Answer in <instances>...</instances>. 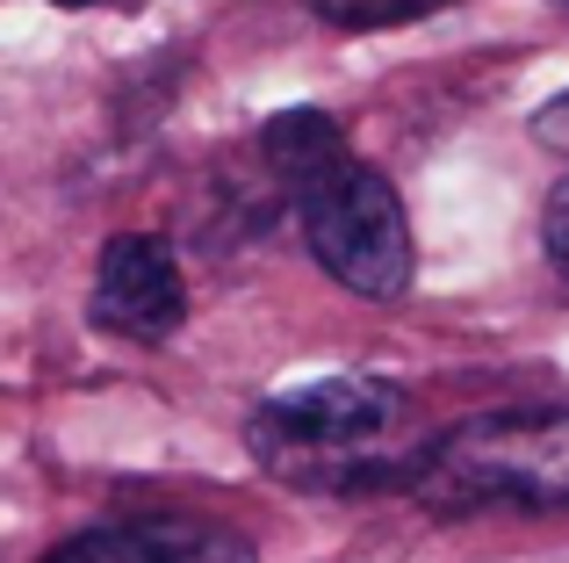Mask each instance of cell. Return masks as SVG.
<instances>
[{
	"label": "cell",
	"mask_w": 569,
	"mask_h": 563,
	"mask_svg": "<svg viewBox=\"0 0 569 563\" xmlns=\"http://www.w3.org/2000/svg\"><path fill=\"white\" fill-rule=\"evenodd\" d=\"M58 8H87V0H58Z\"/></svg>",
	"instance_id": "cell-9"
},
{
	"label": "cell",
	"mask_w": 569,
	"mask_h": 563,
	"mask_svg": "<svg viewBox=\"0 0 569 563\" xmlns=\"http://www.w3.org/2000/svg\"><path fill=\"white\" fill-rule=\"evenodd\" d=\"M43 563H260L252 542L223 521H194V513H138V521H109L72 535L66 550Z\"/></svg>",
	"instance_id": "cell-5"
},
{
	"label": "cell",
	"mask_w": 569,
	"mask_h": 563,
	"mask_svg": "<svg viewBox=\"0 0 569 563\" xmlns=\"http://www.w3.org/2000/svg\"><path fill=\"white\" fill-rule=\"evenodd\" d=\"M541 138L569 145V95H562V101H548V109H541Z\"/></svg>",
	"instance_id": "cell-8"
},
{
	"label": "cell",
	"mask_w": 569,
	"mask_h": 563,
	"mask_svg": "<svg viewBox=\"0 0 569 563\" xmlns=\"http://www.w3.org/2000/svg\"><path fill=\"white\" fill-rule=\"evenodd\" d=\"M411 426V397L382 376H325L267 397L246 419V448L267 477L296 492H361L411 484L418 448H397Z\"/></svg>",
	"instance_id": "cell-2"
},
{
	"label": "cell",
	"mask_w": 569,
	"mask_h": 563,
	"mask_svg": "<svg viewBox=\"0 0 569 563\" xmlns=\"http://www.w3.org/2000/svg\"><path fill=\"white\" fill-rule=\"evenodd\" d=\"M541 239H548V260H556V275L569 282V174L556 181V196H548V217H541Z\"/></svg>",
	"instance_id": "cell-7"
},
{
	"label": "cell",
	"mask_w": 569,
	"mask_h": 563,
	"mask_svg": "<svg viewBox=\"0 0 569 563\" xmlns=\"http://www.w3.org/2000/svg\"><path fill=\"white\" fill-rule=\"evenodd\" d=\"M188 318V282L181 260H173L167 239L152 231H123V239L101 246V268H94V325L116 339H167L181 333Z\"/></svg>",
	"instance_id": "cell-4"
},
{
	"label": "cell",
	"mask_w": 569,
	"mask_h": 563,
	"mask_svg": "<svg viewBox=\"0 0 569 563\" xmlns=\"http://www.w3.org/2000/svg\"><path fill=\"white\" fill-rule=\"evenodd\" d=\"M440 0H310V14L332 29H397V22H418L432 14Z\"/></svg>",
	"instance_id": "cell-6"
},
{
	"label": "cell",
	"mask_w": 569,
	"mask_h": 563,
	"mask_svg": "<svg viewBox=\"0 0 569 563\" xmlns=\"http://www.w3.org/2000/svg\"><path fill=\"white\" fill-rule=\"evenodd\" d=\"M267 159L289 181L303 239L325 275L347 282L368 304H389V296L411 289V217H403L397 188L368 159L347 152L332 116H318V109L274 116L267 124Z\"/></svg>",
	"instance_id": "cell-1"
},
{
	"label": "cell",
	"mask_w": 569,
	"mask_h": 563,
	"mask_svg": "<svg viewBox=\"0 0 569 563\" xmlns=\"http://www.w3.org/2000/svg\"><path fill=\"white\" fill-rule=\"evenodd\" d=\"M411 492L432 513H483V506H569V405H512L476 412L426 441L411 463Z\"/></svg>",
	"instance_id": "cell-3"
}]
</instances>
